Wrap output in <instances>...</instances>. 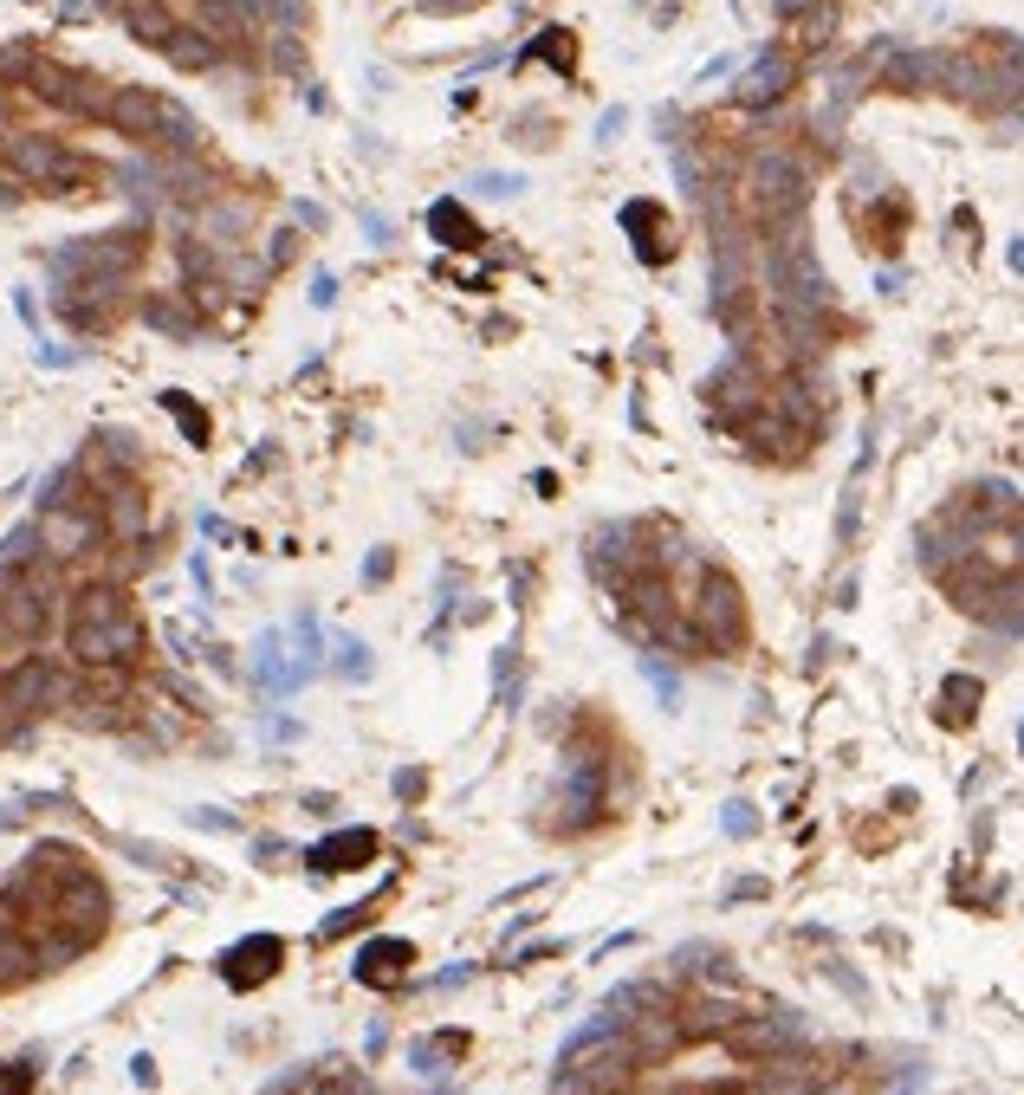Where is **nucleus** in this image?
Wrapping results in <instances>:
<instances>
[{
  "label": "nucleus",
  "mask_w": 1024,
  "mask_h": 1095,
  "mask_svg": "<svg viewBox=\"0 0 1024 1095\" xmlns=\"http://www.w3.org/2000/svg\"><path fill=\"white\" fill-rule=\"evenodd\" d=\"M162 409L176 415V428H182V441H189V448H207V441H214V421H207V409L195 403V396L162 390Z\"/></svg>",
  "instance_id": "21"
},
{
  "label": "nucleus",
  "mask_w": 1024,
  "mask_h": 1095,
  "mask_svg": "<svg viewBox=\"0 0 1024 1095\" xmlns=\"http://www.w3.org/2000/svg\"><path fill=\"white\" fill-rule=\"evenodd\" d=\"M687 617H694V629H700L707 655H733V648H746V590L733 584V571L700 564V577H694V590H687Z\"/></svg>",
  "instance_id": "6"
},
{
  "label": "nucleus",
  "mask_w": 1024,
  "mask_h": 1095,
  "mask_svg": "<svg viewBox=\"0 0 1024 1095\" xmlns=\"http://www.w3.org/2000/svg\"><path fill=\"white\" fill-rule=\"evenodd\" d=\"M668 1095H720V1090H668Z\"/></svg>",
  "instance_id": "45"
},
{
  "label": "nucleus",
  "mask_w": 1024,
  "mask_h": 1095,
  "mask_svg": "<svg viewBox=\"0 0 1024 1095\" xmlns=\"http://www.w3.org/2000/svg\"><path fill=\"white\" fill-rule=\"evenodd\" d=\"M597 811H604V758L571 753L564 758V778H558V798H551L545 829L551 836H577V829L597 823Z\"/></svg>",
  "instance_id": "9"
},
{
  "label": "nucleus",
  "mask_w": 1024,
  "mask_h": 1095,
  "mask_svg": "<svg viewBox=\"0 0 1024 1095\" xmlns=\"http://www.w3.org/2000/svg\"><path fill=\"white\" fill-rule=\"evenodd\" d=\"M312 305H318V312H325V305H338V279H331V273L312 279Z\"/></svg>",
  "instance_id": "33"
},
{
  "label": "nucleus",
  "mask_w": 1024,
  "mask_h": 1095,
  "mask_svg": "<svg viewBox=\"0 0 1024 1095\" xmlns=\"http://www.w3.org/2000/svg\"><path fill=\"white\" fill-rule=\"evenodd\" d=\"M143 260V227H117L98 240H71L59 253H46L53 279H124Z\"/></svg>",
  "instance_id": "7"
},
{
  "label": "nucleus",
  "mask_w": 1024,
  "mask_h": 1095,
  "mask_svg": "<svg viewBox=\"0 0 1024 1095\" xmlns=\"http://www.w3.org/2000/svg\"><path fill=\"white\" fill-rule=\"evenodd\" d=\"M376 856V829H338V836H325V843H312L305 849V862H312V876H344V869H363Z\"/></svg>",
  "instance_id": "16"
},
{
  "label": "nucleus",
  "mask_w": 1024,
  "mask_h": 1095,
  "mask_svg": "<svg viewBox=\"0 0 1024 1095\" xmlns=\"http://www.w3.org/2000/svg\"><path fill=\"white\" fill-rule=\"evenodd\" d=\"M66 648L78 668H124V662H137V648H143L137 603L117 584L78 590L71 597V622H66Z\"/></svg>",
  "instance_id": "2"
},
{
  "label": "nucleus",
  "mask_w": 1024,
  "mask_h": 1095,
  "mask_svg": "<svg viewBox=\"0 0 1024 1095\" xmlns=\"http://www.w3.org/2000/svg\"><path fill=\"white\" fill-rule=\"evenodd\" d=\"M7 162H13V176L26 189H46V195H71V189L91 182V162L71 156L66 143H53V137H13L7 143Z\"/></svg>",
  "instance_id": "8"
},
{
  "label": "nucleus",
  "mask_w": 1024,
  "mask_h": 1095,
  "mask_svg": "<svg viewBox=\"0 0 1024 1095\" xmlns=\"http://www.w3.org/2000/svg\"><path fill=\"white\" fill-rule=\"evenodd\" d=\"M947 91L972 111H1019L1024 104V39L1019 33H972L947 53Z\"/></svg>",
  "instance_id": "3"
},
{
  "label": "nucleus",
  "mask_w": 1024,
  "mask_h": 1095,
  "mask_svg": "<svg viewBox=\"0 0 1024 1095\" xmlns=\"http://www.w3.org/2000/svg\"><path fill=\"white\" fill-rule=\"evenodd\" d=\"M331 668H338L344 681H370V675H376V662H370V648H363L357 635H338V662H331Z\"/></svg>",
  "instance_id": "23"
},
{
  "label": "nucleus",
  "mask_w": 1024,
  "mask_h": 1095,
  "mask_svg": "<svg viewBox=\"0 0 1024 1095\" xmlns=\"http://www.w3.org/2000/svg\"><path fill=\"white\" fill-rule=\"evenodd\" d=\"M468 1050V1030H441V1037H421V1043H409V1063L421 1070V1076H441V1063H454Z\"/></svg>",
  "instance_id": "22"
},
{
  "label": "nucleus",
  "mask_w": 1024,
  "mask_h": 1095,
  "mask_svg": "<svg viewBox=\"0 0 1024 1095\" xmlns=\"http://www.w3.org/2000/svg\"><path fill=\"white\" fill-rule=\"evenodd\" d=\"M1012 273H1024V240H1012Z\"/></svg>",
  "instance_id": "44"
},
{
  "label": "nucleus",
  "mask_w": 1024,
  "mask_h": 1095,
  "mask_svg": "<svg viewBox=\"0 0 1024 1095\" xmlns=\"http://www.w3.org/2000/svg\"><path fill=\"white\" fill-rule=\"evenodd\" d=\"M131 856H137V862H149V869H176V856H169V849H156V843H131Z\"/></svg>",
  "instance_id": "32"
},
{
  "label": "nucleus",
  "mask_w": 1024,
  "mask_h": 1095,
  "mask_svg": "<svg viewBox=\"0 0 1024 1095\" xmlns=\"http://www.w3.org/2000/svg\"><path fill=\"white\" fill-rule=\"evenodd\" d=\"M642 1070V1050L629 1025L616 1012H597L584 1030H571V1043L558 1050V1070H551V1095H622Z\"/></svg>",
  "instance_id": "1"
},
{
  "label": "nucleus",
  "mask_w": 1024,
  "mask_h": 1095,
  "mask_svg": "<svg viewBox=\"0 0 1024 1095\" xmlns=\"http://www.w3.org/2000/svg\"><path fill=\"white\" fill-rule=\"evenodd\" d=\"M642 675L655 681V693H662V707H668V713L682 707V675H675V668H668L662 655H642Z\"/></svg>",
  "instance_id": "24"
},
{
  "label": "nucleus",
  "mask_w": 1024,
  "mask_h": 1095,
  "mask_svg": "<svg viewBox=\"0 0 1024 1095\" xmlns=\"http://www.w3.org/2000/svg\"><path fill=\"white\" fill-rule=\"evenodd\" d=\"M720 823H727V836H752V829H758V817H752V804H740V798L727 804V817H720Z\"/></svg>",
  "instance_id": "29"
},
{
  "label": "nucleus",
  "mask_w": 1024,
  "mask_h": 1095,
  "mask_svg": "<svg viewBox=\"0 0 1024 1095\" xmlns=\"http://www.w3.org/2000/svg\"><path fill=\"white\" fill-rule=\"evenodd\" d=\"M622 137V111H604V124H597V143H616Z\"/></svg>",
  "instance_id": "39"
},
{
  "label": "nucleus",
  "mask_w": 1024,
  "mask_h": 1095,
  "mask_svg": "<svg viewBox=\"0 0 1024 1095\" xmlns=\"http://www.w3.org/2000/svg\"><path fill=\"white\" fill-rule=\"evenodd\" d=\"M635 7H642L655 26H668V20H675V0H635Z\"/></svg>",
  "instance_id": "35"
},
{
  "label": "nucleus",
  "mask_w": 1024,
  "mask_h": 1095,
  "mask_svg": "<svg viewBox=\"0 0 1024 1095\" xmlns=\"http://www.w3.org/2000/svg\"><path fill=\"white\" fill-rule=\"evenodd\" d=\"M260 733H267L273 746H292V740H305V726H299V720H267Z\"/></svg>",
  "instance_id": "31"
},
{
  "label": "nucleus",
  "mask_w": 1024,
  "mask_h": 1095,
  "mask_svg": "<svg viewBox=\"0 0 1024 1095\" xmlns=\"http://www.w3.org/2000/svg\"><path fill=\"white\" fill-rule=\"evenodd\" d=\"M46 617H53L46 584L20 577V584H7V590H0V622H7V635H13V642H33V635L46 629Z\"/></svg>",
  "instance_id": "15"
},
{
  "label": "nucleus",
  "mask_w": 1024,
  "mask_h": 1095,
  "mask_svg": "<svg viewBox=\"0 0 1024 1095\" xmlns=\"http://www.w3.org/2000/svg\"><path fill=\"white\" fill-rule=\"evenodd\" d=\"M1019 746H1024V726H1019Z\"/></svg>",
  "instance_id": "46"
},
{
  "label": "nucleus",
  "mask_w": 1024,
  "mask_h": 1095,
  "mask_svg": "<svg viewBox=\"0 0 1024 1095\" xmlns=\"http://www.w3.org/2000/svg\"><path fill=\"white\" fill-rule=\"evenodd\" d=\"M772 7H778V13H785V20H804V13H818L823 0H772Z\"/></svg>",
  "instance_id": "36"
},
{
  "label": "nucleus",
  "mask_w": 1024,
  "mask_h": 1095,
  "mask_svg": "<svg viewBox=\"0 0 1024 1095\" xmlns=\"http://www.w3.org/2000/svg\"><path fill=\"white\" fill-rule=\"evenodd\" d=\"M468 7H480V0H428V13H468Z\"/></svg>",
  "instance_id": "42"
},
{
  "label": "nucleus",
  "mask_w": 1024,
  "mask_h": 1095,
  "mask_svg": "<svg viewBox=\"0 0 1024 1095\" xmlns=\"http://www.w3.org/2000/svg\"><path fill=\"white\" fill-rule=\"evenodd\" d=\"M104 124H111V131H124V137H137V143H149V149H176V156H189V149L202 143L195 117H189L176 98L143 91V84H117V91H111Z\"/></svg>",
  "instance_id": "4"
},
{
  "label": "nucleus",
  "mask_w": 1024,
  "mask_h": 1095,
  "mask_svg": "<svg viewBox=\"0 0 1024 1095\" xmlns=\"http://www.w3.org/2000/svg\"><path fill=\"white\" fill-rule=\"evenodd\" d=\"M254 681H260V693H279V700H285V693H299L312 675H305L299 655H285V635L267 629V635L254 642Z\"/></svg>",
  "instance_id": "14"
},
{
  "label": "nucleus",
  "mask_w": 1024,
  "mask_h": 1095,
  "mask_svg": "<svg viewBox=\"0 0 1024 1095\" xmlns=\"http://www.w3.org/2000/svg\"><path fill=\"white\" fill-rule=\"evenodd\" d=\"M428 234H435L448 253H474L480 247V227H474V214H468L461 202H435L428 207Z\"/></svg>",
  "instance_id": "19"
},
{
  "label": "nucleus",
  "mask_w": 1024,
  "mask_h": 1095,
  "mask_svg": "<svg viewBox=\"0 0 1024 1095\" xmlns=\"http://www.w3.org/2000/svg\"><path fill=\"white\" fill-rule=\"evenodd\" d=\"M131 1076H137L143 1090H156V1063H149V1057H137V1063H131Z\"/></svg>",
  "instance_id": "41"
},
{
  "label": "nucleus",
  "mask_w": 1024,
  "mask_h": 1095,
  "mask_svg": "<svg viewBox=\"0 0 1024 1095\" xmlns=\"http://www.w3.org/2000/svg\"><path fill=\"white\" fill-rule=\"evenodd\" d=\"M421 784H428L421 771H396V798H409V804H415V798H421Z\"/></svg>",
  "instance_id": "34"
},
{
  "label": "nucleus",
  "mask_w": 1024,
  "mask_h": 1095,
  "mask_svg": "<svg viewBox=\"0 0 1024 1095\" xmlns=\"http://www.w3.org/2000/svg\"><path fill=\"white\" fill-rule=\"evenodd\" d=\"M622 227H629V240H635V260H649V267H668L675 260V221H668V207L649 202V195H635V202H622Z\"/></svg>",
  "instance_id": "11"
},
{
  "label": "nucleus",
  "mask_w": 1024,
  "mask_h": 1095,
  "mask_svg": "<svg viewBox=\"0 0 1024 1095\" xmlns=\"http://www.w3.org/2000/svg\"><path fill=\"white\" fill-rule=\"evenodd\" d=\"M376 901H383V894H370V901H357V907H338V914H331V921L318 927V940H344L350 927H363V921L376 914Z\"/></svg>",
  "instance_id": "25"
},
{
  "label": "nucleus",
  "mask_w": 1024,
  "mask_h": 1095,
  "mask_svg": "<svg viewBox=\"0 0 1024 1095\" xmlns=\"http://www.w3.org/2000/svg\"><path fill=\"white\" fill-rule=\"evenodd\" d=\"M363 234H370L376 247H390V221H383V214H363Z\"/></svg>",
  "instance_id": "38"
},
{
  "label": "nucleus",
  "mask_w": 1024,
  "mask_h": 1095,
  "mask_svg": "<svg viewBox=\"0 0 1024 1095\" xmlns=\"http://www.w3.org/2000/svg\"><path fill=\"white\" fill-rule=\"evenodd\" d=\"M195 823L202 829H234V817H221V811H195Z\"/></svg>",
  "instance_id": "43"
},
{
  "label": "nucleus",
  "mask_w": 1024,
  "mask_h": 1095,
  "mask_svg": "<svg viewBox=\"0 0 1024 1095\" xmlns=\"http://www.w3.org/2000/svg\"><path fill=\"white\" fill-rule=\"evenodd\" d=\"M254 856H260V862L273 869V856H285V843H279V836H260V843H254Z\"/></svg>",
  "instance_id": "40"
},
{
  "label": "nucleus",
  "mask_w": 1024,
  "mask_h": 1095,
  "mask_svg": "<svg viewBox=\"0 0 1024 1095\" xmlns=\"http://www.w3.org/2000/svg\"><path fill=\"white\" fill-rule=\"evenodd\" d=\"M390 571H396V557H390V551H383V545H376V551H370V557H363V584H383V577H390Z\"/></svg>",
  "instance_id": "30"
},
{
  "label": "nucleus",
  "mask_w": 1024,
  "mask_h": 1095,
  "mask_svg": "<svg viewBox=\"0 0 1024 1095\" xmlns=\"http://www.w3.org/2000/svg\"><path fill=\"white\" fill-rule=\"evenodd\" d=\"M40 363H53V370H66V363H78V350H59V343H40Z\"/></svg>",
  "instance_id": "37"
},
{
  "label": "nucleus",
  "mask_w": 1024,
  "mask_h": 1095,
  "mask_svg": "<svg viewBox=\"0 0 1024 1095\" xmlns=\"http://www.w3.org/2000/svg\"><path fill=\"white\" fill-rule=\"evenodd\" d=\"M526 59H539V66H551L558 78H577V33H571V26H545V33H532Z\"/></svg>",
  "instance_id": "20"
},
{
  "label": "nucleus",
  "mask_w": 1024,
  "mask_h": 1095,
  "mask_svg": "<svg viewBox=\"0 0 1024 1095\" xmlns=\"http://www.w3.org/2000/svg\"><path fill=\"white\" fill-rule=\"evenodd\" d=\"M804 1043V1018L798 1012H758V1018H740L727 1030V1050L733 1057H758V1063H778Z\"/></svg>",
  "instance_id": "10"
},
{
  "label": "nucleus",
  "mask_w": 1024,
  "mask_h": 1095,
  "mask_svg": "<svg viewBox=\"0 0 1024 1095\" xmlns=\"http://www.w3.org/2000/svg\"><path fill=\"white\" fill-rule=\"evenodd\" d=\"M279 966H285V940H279V934H247L240 947L221 953V979H227L234 992H254V985L273 979Z\"/></svg>",
  "instance_id": "12"
},
{
  "label": "nucleus",
  "mask_w": 1024,
  "mask_h": 1095,
  "mask_svg": "<svg viewBox=\"0 0 1024 1095\" xmlns=\"http://www.w3.org/2000/svg\"><path fill=\"white\" fill-rule=\"evenodd\" d=\"M746 214L772 234V227H791L804 221V202H811V182H804V162L791 149H758L746 162V189H740Z\"/></svg>",
  "instance_id": "5"
},
{
  "label": "nucleus",
  "mask_w": 1024,
  "mask_h": 1095,
  "mask_svg": "<svg viewBox=\"0 0 1024 1095\" xmlns=\"http://www.w3.org/2000/svg\"><path fill=\"white\" fill-rule=\"evenodd\" d=\"M409 966H415V947L396 940V934H383V940H370V947L357 953V985H403Z\"/></svg>",
  "instance_id": "17"
},
{
  "label": "nucleus",
  "mask_w": 1024,
  "mask_h": 1095,
  "mask_svg": "<svg viewBox=\"0 0 1024 1095\" xmlns=\"http://www.w3.org/2000/svg\"><path fill=\"white\" fill-rule=\"evenodd\" d=\"M979 700H986V681H979V675H947V681H941V707H934V720L959 733V726H972Z\"/></svg>",
  "instance_id": "18"
},
{
  "label": "nucleus",
  "mask_w": 1024,
  "mask_h": 1095,
  "mask_svg": "<svg viewBox=\"0 0 1024 1095\" xmlns=\"http://www.w3.org/2000/svg\"><path fill=\"white\" fill-rule=\"evenodd\" d=\"M143 318H149L156 331H182V338H195V318H189V312H176V305H162V298H149V305H143Z\"/></svg>",
  "instance_id": "26"
},
{
  "label": "nucleus",
  "mask_w": 1024,
  "mask_h": 1095,
  "mask_svg": "<svg viewBox=\"0 0 1024 1095\" xmlns=\"http://www.w3.org/2000/svg\"><path fill=\"white\" fill-rule=\"evenodd\" d=\"M474 189H486V195H493V202H513V195H519V189H526V182H519V176H506V169H486V176H480Z\"/></svg>",
  "instance_id": "27"
},
{
  "label": "nucleus",
  "mask_w": 1024,
  "mask_h": 1095,
  "mask_svg": "<svg viewBox=\"0 0 1024 1095\" xmlns=\"http://www.w3.org/2000/svg\"><path fill=\"white\" fill-rule=\"evenodd\" d=\"M33 1090V1063H0V1095H26Z\"/></svg>",
  "instance_id": "28"
},
{
  "label": "nucleus",
  "mask_w": 1024,
  "mask_h": 1095,
  "mask_svg": "<svg viewBox=\"0 0 1024 1095\" xmlns=\"http://www.w3.org/2000/svg\"><path fill=\"white\" fill-rule=\"evenodd\" d=\"M798 84V59L791 53H778V46H765L758 59H752V71L733 84V104H746V111H765V104H778L785 91Z\"/></svg>",
  "instance_id": "13"
}]
</instances>
